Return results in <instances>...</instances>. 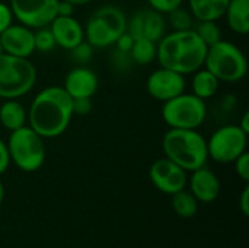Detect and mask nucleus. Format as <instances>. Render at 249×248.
Instances as JSON below:
<instances>
[{
    "mask_svg": "<svg viewBox=\"0 0 249 248\" xmlns=\"http://www.w3.org/2000/svg\"><path fill=\"white\" fill-rule=\"evenodd\" d=\"M64 1H69V3H71L74 6H83V4H88V3H90L93 0H64Z\"/></svg>",
    "mask_w": 249,
    "mask_h": 248,
    "instance_id": "obj_37",
    "label": "nucleus"
},
{
    "mask_svg": "<svg viewBox=\"0 0 249 248\" xmlns=\"http://www.w3.org/2000/svg\"><path fill=\"white\" fill-rule=\"evenodd\" d=\"M71 51V56L73 58L77 61V63H88L90 58H92V54H93V47L86 42V41H82L80 44H77L74 48L70 50Z\"/></svg>",
    "mask_w": 249,
    "mask_h": 248,
    "instance_id": "obj_27",
    "label": "nucleus"
},
{
    "mask_svg": "<svg viewBox=\"0 0 249 248\" xmlns=\"http://www.w3.org/2000/svg\"><path fill=\"white\" fill-rule=\"evenodd\" d=\"M231 0H188V10L196 20H219Z\"/></svg>",
    "mask_w": 249,
    "mask_h": 248,
    "instance_id": "obj_19",
    "label": "nucleus"
},
{
    "mask_svg": "<svg viewBox=\"0 0 249 248\" xmlns=\"http://www.w3.org/2000/svg\"><path fill=\"white\" fill-rule=\"evenodd\" d=\"M146 89L153 99L166 102L185 92V77L178 72L160 66L149 75Z\"/></svg>",
    "mask_w": 249,
    "mask_h": 248,
    "instance_id": "obj_12",
    "label": "nucleus"
},
{
    "mask_svg": "<svg viewBox=\"0 0 249 248\" xmlns=\"http://www.w3.org/2000/svg\"><path fill=\"white\" fill-rule=\"evenodd\" d=\"M13 23V13L9 4L0 1V34Z\"/></svg>",
    "mask_w": 249,
    "mask_h": 248,
    "instance_id": "obj_30",
    "label": "nucleus"
},
{
    "mask_svg": "<svg viewBox=\"0 0 249 248\" xmlns=\"http://www.w3.org/2000/svg\"><path fill=\"white\" fill-rule=\"evenodd\" d=\"M248 133L238 124H226L214 130L207 140L209 158L219 164H232L238 156L247 152Z\"/></svg>",
    "mask_w": 249,
    "mask_h": 248,
    "instance_id": "obj_9",
    "label": "nucleus"
},
{
    "mask_svg": "<svg viewBox=\"0 0 249 248\" xmlns=\"http://www.w3.org/2000/svg\"><path fill=\"white\" fill-rule=\"evenodd\" d=\"M133 42H134V38L125 31L117 41H115V47H117V50H118V53H124V54H128L130 53V50H131V47H133Z\"/></svg>",
    "mask_w": 249,
    "mask_h": 248,
    "instance_id": "obj_32",
    "label": "nucleus"
},
{
    "mask_svg": "<svg viewBox=\"0 0 249 248\" xmlns=\"http://www.w3.org/2000/svg\"><path fill=\"white\" fill-rule=\"evenodd\" d=\"M9 165H10V156H9L7 145L0 139V175L7 171Z\"/></svg>",
    "mask_w": 249,
    "mask_h": 248,
    "instance_id": "obj_33",
    "label": "nucleus"
},
{
    "mask_svg": "<svg viewBox=\"0 0 249 248\" xmlns=\"http://www.w3.org/2000/svg\"><path fill=\"white\" fill-rule=\"evenodd\" d=\"M156 48H158L156 42L142 37V38L134 39L133 47L128 54L133 63L139 66H147L156 60Z\"/></svg>",
    "mask_w": 249,
    "mask_h": 248,
    "instance_id": "obj_22",
    "label": "nucleus"
},
{
    "mask_svg": "<svg viewBox=\"0 0 249 248\" xmlns=\"http://www.w3.org/2000/svg\"><path fill=\"white\" fill-rule=\"evenodd\" d=\"M172 209L178 216L184 219H190L197 213L198 203H197V199L190 191H185L184 189L172 194Z\"/></svg>",
    "mask_w": 249,
    "mask_h": 248,
    "instance_id": "obj_23",
    "label": "nucleus"
},
{
    "mask_svg": "<svg viewBox=\"0 0 249 248\" xmlns=\"http://www.w3.org/2000/svg\"><path fill=\"white\" fill-rule=\"evenodd\" d=\"M28 124V110L18 99H4L0 105V126L13 132Z\"/></svg>",
    "mask_w": 249,
    "mask_h": 248,
    "instance_id": "obj_18",
    "label": "nucleus"
},
{
    "mask_svg": "<svg viewBox=\"0 0 249 248\" xmlns=\"http://www.w3.org/2000/svg\"><path fill=\"white\" fill-rule=\"evenodd\" d=\"M57 4L58 0H9L13 19L31 29L48 26L57 16Z\"/></svg>",
    "mask_w": 249,
    "mask_h": 248,
    "instance_id": "obj_10",
    "label": "nucleus"
},
{
    "mask_svg": "<svg viewBox=\"0 0 249 248\" xmlns=\"http://www.w3.org/2000/svg\"><path fill=\"white\" fill-rule=\"evenodd\" d=\"M235 170H236V174L245 181H249V153L248 152H244L241 156H238L235 161Z\"/></svg>",
    "mask_w": 249,
    "mask_h": 248,
    "instance_id": "obj_29",
    "label": "nucleus"
},
{
    "mask_svg": "<svg viewBox=\"0 0 249 248\" xmlns=\"http://www.w3.org/2000/svg\"><path fill=\"white\" fill-rule=\"evenodd\" d=\"M165 158L185 171H194L206 165L209 159L207 140L198 130L169 129L162 139Z\"/></svg>",
    "mask_w": 249,
    "mask_h": 248,
    "instance_id": "obj_3",
    "label": "nucleus"
},
{
    "mask_svg": "<svg viewBox=\"0 0 249 248\" xmlns=\"http://www.w3.org/2000/svg\"><path fill=\"white\" fill-rule=\"evenodd\" d=\"M10 162L25 172L38 171L45 161L44 139L28 124L10 132L6 142Z\"/></svg>",
    "mask_w": 249,
    "mask_h": 248,
    "instance_id": "obj_7",
    "label": "nucleus"
},
{
    "mask_svg": "<svg viewBox=\"0 0 249 248\" xmlns=\"http://www.w3.org/2000/svg\"><path fill=\"white\" fill-rule=\"evenodd\" d=\"M34 44H35V51L39 53H50L57 47L50 26H42L34 31Z\"/></svg>",
    "mask_w": 249,
    "mask_h": 248,
    "instance_id": "obj_26",
    "label": "nucleus"
},
{
    "mask_svg": "<svg viewBox=\"0 0 249 248\" xmlns=\"http://www.w3.org/2000/svg\"><path fill=\"white\" fill-rule=\"evenodd\" d=\"M36 82L35 66L23 57L0 54V98L19 99Z\"/></svg>",
    "mask_w": 249,
    "mask_h": 248,
    "instance_id": "obj_6",
    "label": "nucleus"
},
{
    "mask_svg": "<svg viewBox=\"0 0 249 248\" xmlns=\"http://www.w3.org/2000/svg\"><path fill=\"white\" fill-rule=\"evenodd\" d=\"M74 9H76L74 4H71L69 1H64V0H58V4H57V16H73Z\"/></svg>",
    "mask_w": 249,
    "mask_h": 248,
    "instance_id": "obj_34",
    "label": "nucleus"
},
{
    "mask_svg": "<svg viewBox=\"0 0 249 248\" xmlns=\"http://www.w3.org/2000/svg\"><path fill=\"white\" fill-rule=\"evenodd\" d=\"M73 99L63 86L53 85L39 91L28 108V126L42 139H55L70 126Z\"/></svg>",
    "mask_w": 249,
    "mask_h": 248,
    "instance_id": "obj_1",
    "label": "nucleus"
},
{
    "mask_svg": "<svg viewBox=\"0 0 249 248\" xmlns=\"http://www.w3.org/2000/svg\"><path fill=\"white\" fill-rule=\"evenodd\" d=\"M241 210L245 216H249V186H245L241 194Z\"/></svg>",
    "mask_w": 249,
    "mask_h": 248,
    "instance_id": "obj_35",
    "label": "nucleus"
},
{
    "mask_svg": "<svg viewBox=\"0 0 249 248\" xmlns=\"http://www.w3.org/2000/svg\"><path fill=\"white\" fill-rule=\"evenodd\" d=\"M55 44L61 48L71 50L82 41H85L83 25L74 16H55L48 25Z\"/></svg>",
    "mask_w": 249,
    "mask_h": 248,
    "instance_id": "obj_16",
    "label": "nucleus"
},
{
    "mask_svg": "<svg viewBox=\"0 0 249 248\" xmlns=\"http://www.w3.org/2000/svg\"><path fill=\"white\" fill-rule=\"evenodd\" d=\"M99 86V80L96 73L92 69L85 66H79L71 69L66 77L63 88L70 95L71 99L77 98H92Z\"/></svg>",
    "mask_w": 249,
    "mask_h": 248,
    "instance_id": "obj_15",
    "label": "nucleus"
},
{
    "mask_svg": "<svg viewBox=\"0 0 249 248\" xmlns=\"http://www.w3.org/2000/svg\"><path fill=\"white\" fill-rule=\"evenodd\" d=\"M168 15L166 22L169 23V26L172 28V31H187V29H193L194 26V16L191 15V12L188 9H184L182 6L171 10Z\"/></svg>",
    "mask_w": 249,
    "mask_h": 248,
    "instance_id": "obj_25",
    "label": "nucleus"
},
{
    "mask_svg": "<svg viewBox=\"0 0 249 248\" xmlns=\"http://www.w3.org/2000/svg\"><path fill=\"white\" fill-rule=\"evenodd\" d=\"M190 193L197 199V202L212 203L219 197L220 181L217 175L204 165L193 171V175L190 178Z\"/></svg>",
    "mask_w": 249,
    "mask_h": 248,
    "instance_id": "obj_17",
    "label": "nucleus"
},
{
    "mask_svg": "<svg viewBox=\"0 0 249 248\" xmlns=\"http://www.w3.org/2000/svg\"><path fill=\"white\" fill-rule=\"evenodd\" d=\"M196 34L203 39V42L209 47L222 39V31L216 20H197L193 26Z\"/></svg>",
    "mask_w": 249,
    "mask_h": 248,
    "instance_id": "obj_24",
    "label": "nucleus"
},
{
    "mask_svg": "<svg viewBox=\"0 0 249 248\" xmlns=\"http://www.w3.org/2000/svg\"><path fill=\"white\" fill-rule=\"evenodd\" d=\"M223 16L235 34L247 35L249 32V0H231Z\"/></svg>",
    "mask_w": 249,
    "mask_h": 248,
    "instance_id": "obj_20",
    "label": "nucleus"
},
{
    "mask_svg": "<svg viewBox=\"0 0 249 248\" xmlns=\"http://www.w3.org/2000/svg\"><path fill=\"white\" fill-rule=\"evenodd\" d=\"M4 200V187H3V183L0 181V205L3 203Z\"/></svg>",
    "mask_w": 249,
    "mask_h": 248,
    "instance_id": "obj_38",
    "label": "nucleus"
},
{
    "mask_svg": "<svg viewBox=\"0 0 249 248\" xmlns=\"http://www.w3.org/2000/svg\"><path fill=\"white\" fill-rule=\"evenodd\" d=\"M83 29L86 42L93 48H107L125 32L127 18L117 6H102L92 13Z\"/></svg>",
    "mask_w": 249,
    "mask_h": 248,
    "instance_id": "obj_5",
    "label": "nucleus"
},
{
    "mask_svg": "<svg viewBox=\"0 0 249 248\" xmlns=\"http://www.w3.org/2000/svg\"><path fill=\"white\" fill-rule=\"evenodd\" d=\"M219 82L235 83L242 80L248 72V61L244 51L229 41H217L207 47L204 66Z\"/></svg>",
    "mask_w": 249,
    "mask_h": 248,
    "instance_id": "obj_4",
    "label": "nucleus"
},
{
    "mask_svg": "<svg viewBox=\"0 0 249 248\" xmlns=\"http://www.w3.org/2000/svg\"><path fill=\"white\" fill-rule=\"evenodd\" d=\"M92 110V98H77L73 99V114L85 115Z\"/></svg>",
    "mask_w": 249,
    "mask_h": 248,
    "instance_id": "obj_31",
    "label": "nucleus"
},
{
    "mask_svg": "<svg viewBox=\"0 0 249 248\" xmlns=\"http://www.w3.org/2000/svg\"><path fill=\"white\" fill-rule=\"evenodd\" d=\"M152 184L165 194H175L187 186V171L168 158L156 159L149 170Z\"/></svg>",
    "mask_w": 249,
    "mask_h": 248,
    "instance_id": "obj_11",
    "label": "nucleus"
},
{
    "mask_svg": "<svg viewBox=\"0 0 249 248\" xmlns=\"http://www.w3.org/2000/svg\"><path fill=\"white\" fill-rule=\"evenodd\" d=\"M207 45L194 29L172 31L158 42L156 60L162 67L190 75L204 66Z\"/></svg>",
    "mask_w": 249,
    "mask_h": 248,
    "instance_id": "obj_2",
    "label": "nucleus"
},
{
    "mask_svg": "<svg viewBox=\"0 0 249 248\" xmlns=\"http://www.w3.org/2000/svg\"><path fill=\"white\" fill-rule=\"evenodd\" d=\"M168 22L163 13L156 12L153 9L139 10L133 15L130 20H127V32L136 38H147L153 42H159L166 34Z\"/></svg>",
    "mask_w": 249,
    "mask_h": 248,
    "instance_id": "obj_13",
    "label": "nucleus"
},
{
    "mask_svg": "<svg viewBox=\"0 0 249 248\" xmlns=\"http://www.w3.org/2000/svg\"><path fill=\"white\" fill-rule=\"evenodd\" d=\"M149 4H150V9L156 10V12H160L163 15L169 13L171 10L182 6V1L184 0H147Z\"/></svg>",
    "mask_w": 249,
    "mask_h": 248,
    "instance_id": "obj_28",
    "label": "nucleus"
},
{
    "mask_svg": "<svg viewBox=\"0 0 249 248\" xmlns=\"http://www.w3.org/2000/svg\"><path fill=\"white\" fill-rule=\"evenodd\" d=\"M249 111H245L244 113V115H242V118H241V121L238 123V126L245 132V133H248L249 134Z\"/></svg>",
    "mask_w": 249,
    "mask_h": 248,
    "instance_id": "obj_36",
    "label": "nucleus"
},
{
    "mask_svg": "<svg viewBox=\"0 0 249 248\" xmlns=\"http://www.w3.org/2000/svg\"><path fill=\"white\" fill-rule=\"evenodd\" d=\"M0 41L3 51L10 56L28 58L35 51L34 44V29L22 25L12 23L0 34Z\"/></svg>",
    "mask_w": 249,
    "mask_h": 248,
    "instance_id": "obj_14",
    "label": "nucleus"
},
{
    "mask_svg": "<svg viewBox=\"0 0 249 248\" xmlns=\"http://www.w3.org/2000/svg\"><path fill=\"white\" fill-rule=\"evenodd\" d=\"M219 85H220L219 79L206 67H201L193 73V79H191L193 95H196L197 98L203 101L214 96L219 89Z\"/></svg>",
    "mask_w": 249,
    "mask_h": 248,
    "instance_id": "obj_21",
    "label": "nucleus"
},
{
    "mask_svg": "<svg viewBox=\"0 0 249 248\" xmlns=\"http://www.w3.org/2000/svg\"><path fill=\"white\" fill-rule=\"evenodd\" d=\"M4 51H3V45H1V41H0V54H3Z\"/></svg>",
    "mask_w": 249,
    "mask_h": 248,
    "instance_id": "obj_39",
    "label": "nucleus"
},
{
    "mask_svg": "<svg viewBox=\"0 0 249 248\" xmlns=\"http://www.w3.org/2000/svg\"><path fill=\"white\" fill-rule=\"evenodd\" d=\"M207 117L206 101L193 94H181L162 107V118L169 129H188L197 130Z\"/></svg>",
    "mask_w": 249,
    "mask_h": 248,
    "instance_id": "obj_8",
    "label": "nucleus"
}]
</instances>
